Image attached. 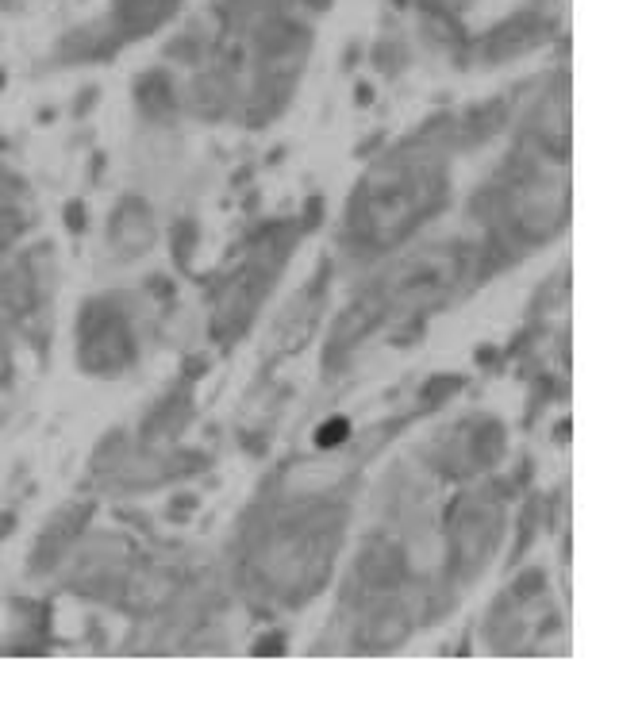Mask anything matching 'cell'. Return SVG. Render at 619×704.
<instances>
[{"instance_id":"6da1fadb","label":"cell","mask_w":619,"mask_h":704,"mask_svg":"<svg viewBox=\"0 0 619 704\" xmlns=\"http://www.w3.org/2000/svg\"><path fill=\"white\" fill-rule=\"evenodd\" d=\"M343 439H347V420H331V424H323L320 435H316L320 447H339Z\"/></svg>"}]
</instances>
